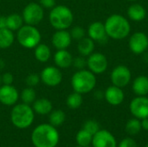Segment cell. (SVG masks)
Wrapping results in <instances>:
<instances>
[{"label":"cell","mask_w":148,"mask_h":147,"mask_svg":"<svg viewBox=\"0 0 148 147\" xmlns=\"http://www.w3.org/2000/svg\"><path fill=\"white\" fill-rule=\"evenodd\" d=\"M59 139L58 131L50 124H41L31 133V141L35 147H56Z\"/></svg>","instance_id":"6da1fadb"},{"label":"cell","mask_w":148,"mask_h":147,"mask_svg":"<svg viewBox=\"0 0 148 147\" xmlns=\"http://www.w3.org/2000/svg\"><path fill=\"white\" fill-rule=\"evenodd\" d=\"M104 26L108 36L114 40L125 39L131 32L130 23L125 16L120 14H113L108 16Z\"/></svg>","instance_id":"7a4b0ae2"},{"label":"cell","mask_w":148,"mask_h":147,"mask_svg":"<svg viewBox=\"0 0 148 147\" xmlns=\"http://www.w3.org/2000/svg\"><path fill=\"white\" fill-rule=\"evenodd\" d=\"M96 77L94 73L87 69L76 71L71 79L73 90L81 94L90 93L96 86Z\"/></svg>","instance_id":"3957f363"},{"label":"cell","mask_w":148,"mask_h":147,"mask_svg":"<svg viewBox=\"0 0 148 147\" xmlns=\"http://www.w3.org/2000/svg\"><path fill=\"white\" fill-rule=\"evenodd\" d=\"M35 119L33 108L25 103L15 105L10 113V120L12 124L19 128L25 129L29 127Z\"/></svg>","instance_id":"277c9868"},{"label":"cell","mask_w":148,"mask_h":147,"mask_svg":"<svg viewBox=\"0 0 148 147\" xmlns=\"http://www.w3.org/2000/svg\"><path fill=\"white\" fill-rule=\"evenodd\" d=\"M74 21V15L71 10L65 5H56L51 9L49 22L56 30L69 29Z\"/></svg>","instance_id":"5b68a950"},{"label":"cell","mask_w":148,"mask_h":147,"mask_svg":"<svg viewBox=\"0 0 148 147\" xmlns=\"http://www.w3.org/2000/svg\"><path fill=\"white\" fill-rule=\"evenodd\" d=\"M17 41L21 46L26 49H35L40 42L42 36L34 25H23L16 35Z\"/></svg>","instance_id":"8992f818"},{"label":"cell","mask_w":148,"mask_h":147,"mask_svg":"<svg viewBox=\"0 0 148 147\" xmlns=\"http://www.w3.org/2000/svg\"><path fill=\"white\" fill-rule=\"evenodd\" d=\"M23 19L26 24L34 25L40 23L44 16L43 8L40 3H28L23 10Z\"/></svg>","instance_id":"52a82bcc"},{"label":"cell","mask_w":148,"mask_h":147,"mask_svg":"<svg viewBox=\"0 0 148 147\" xmlns=\"http://www.w3.org/2000/svg\"><path fill=\"white\" fill-rule=\"evenodd\" d=\"M110 79L113 85L123 88L130 83L132 73L128 67L125 65H119L112 70Z\"/></svg>","instance_id":"ba28073f"},{"label":"cell","mask_w":148,"mask_h":147,"mask_svg":"<svg viewBox=\"0 0 148 147\" xmlns=\"http://www.w3.org/2000/svg\"><path fill=\"white\" fill-rule=\"evenodd\" d=\"M87 67L95 75H101L106 72L108 67V61L105 55L102 53H92L88 56Z\"/></svg>","instance_id":"9c48e42d"},{"label":"cell","mask_w":148,"mask_h":147,"mask_svg":"<svg viewBox=\"0 0 148 147\" xmlns=\"http://www.w3.org/2000/svg\"><path fill=\"white\" fill-rule=\"evenodd\" d=\"M130 50L135 55H141L148 49V36L144 32L138 31L134 33L128 42Z\"/></svg>","instance_id":"30bf717a"},{"label":"cell","mask_w":148,"mask_h":147,"mask_svg":"<svg viewBox=\"0 0 148 147\" xmlns=\"http://www.w3.org/2000/svg\"><path fill=\"white\" fill-rule=\"evenodd\" d=\"M42 81L49 87H56L62 81V73L54 66H49L42 69L40 75Z\"/></svg>","instance_id":"8fae6325"},{"label":"cell","mask_w":148,"mask_h":147,"mask_svg":"<svg viewBox=\"0 0 148 147\" xmlns=\"http://www.w3.org/2000/svg\"><path fill=\"white\" fill-rule=\"evenodd\" d=\"M130 112L139 120L148 118V98L147 96H137L130 102Z\"/></svg>","instance_id":"7c38bea8"},{"label":"cell","mask_w":148,"mask_h":147,"mask_svg":"<svg viewBox=\"0 0 148 147\" xmlns=\"http://www.w3.org/2000/svg\"><path fill=\"white\" fill-rule=\"evenodd\" d=\"M93 147H117V142L114 136L107 130H99L93 135Z\"/></svg>","instance_id":"4fadbf2b"},{"label":"cell","mask_w":148,"mask_h":147,"mask_svg":"<svg viewBox=\"0 0 148 147\" xmlns=\"http://www.w3.org/2000/svg\"><path fill=\"white\" fill-rule=\"evenodd\" d=\"M88 35L93 41L99 43H106L108 42V36L106 33L104 23L101 22L96 21L92 23L88 28Z\"/></svg>","instance_id":"5bb4252c"},{"label":"cell","mask_w":148,"mask_h":147,"mask_svg":"<svg viewBox=\"0 0 148 147\" xmlns=\"http://www.w3.org/2000/svg\"><path fill=\"white\" fill-rule=\"evenodd\" d=\"M19 98L17 89L12 85L0 86V102L5 106H14Z\"/></svg>","instance_id":"9a60e30c"},{"label":"cell","mask_w":148,"mask_h":147,"mask_svg":"<svg viewBox=\"0 0 148 147\" xmlns=\"http://www.w3.org/2000/svg\"><path fill=\"white\" fill-rule=\"evenodd\" d=\"M104 99L112 106H119L124 101L125 94L121 88L112 85L104 91Z\"/></svg>","instance_id":"2e32d148"},{"label":"cell","mask_w":148,"mask_h":147,"mask_svg":"<svg viewBox=\"0 0 148 147\" xmlns=\"http://www.w3.org/2000/svg\"><path fill=\"white\" fill-rule=\"evenodd\" d=\"M51 42L56 49H66L71 44L72 37L67 29H58L53 34Z\"/></svg>","instance_id":"e0dca14e"},{"label":"cell","mask_w":148,"mask_h":147,"mask_svg":"<svg viewBox=\"0 0 148 147\" xmlns=\"http://www.w3.org/2000/svg\"><path fill=\"white\" fill-rule=\"evenodd\" d=\"M73 56L67 49H57L54 55V62L58 68H67L73 64Z\"/></svg>","instance_id":"ac0fdd59"},{"label":"cell","mask_w":148,"mask_h":147,"mask_svg":"<svg viewBox=\"0 0 148 147\" xmlns=\"http://www.w3.org/2000/svg\"><path fill=\"white\" fill-rule=\"evenodd\" d=\"M133 92L137 96H147L148 94V77L146 75L137 76L132 84Z\"/></svg>","instance_id":"d6986e66"},{"label":"cell","mask_w":148,"mask_h":147,"mask_svg":"<svg viewBox=\"0 0 148 147\" xmlns=\"http://www.w3.org/2000/svg\"><path fill=\"white\" fill-rule=\"evenodd\" d=\"M32 108L34 112L40 115H47L49 114L50 112L53 109V105L51 101L46 98H40L36 99V101L33 102Z\"/></svg>","instance_id":"ffe728a7"},{"label":"cell","mask_w":148,"mask_h":147,"mask_svg":"<svg viewBox=\"0 0 148 147\" xmlns=\"http://www.w3.org/2000/svg\"><path fill=\"white\" fill-rule=\"evenodd\" d=\"M127 16L129 19L134 22H140L145 19L147 10L143 5L140 3H134L127 9Z\"/></svg>","instance_id":"44dd1931"},{"label":"cell","mask_w":148,"mask_h":147,"mask_svg":"<svg viewBox=\"0 0 148 147\" xmlns=\"http://www.w3.org/2000/svg\"><path fill=\"white\" fill-rule=\"evenodd\" d=\"M95 46V41H93L90 37L85 36L84 38L81 39L78 42V52L82 56H88L94 52Z\"/></svg>","instance_id":"7402d4cb"},{"label":"cell","mask_w":148,"mask_h":147,"mask_svg":"<svg viewBox=\"0 0 148 147\" xmlns=\"http://www.w3.org/2000/svg\"><path fill=\"white\" fill-rule=\"evenodd\" d=\"M35 57L40 62H46L51 56V51L49 47L44 43H39L35 48Z\"/></svg>","instance_id":"603a6c76"},{"label":"cell","mask_w":148,"mask_h":147,"mask_svg":"<svg viewBox=\"0 0 148 147\" xmlns=\"http://www.w3.org/2000/svg\"><path fill=\"white\" fill-rule=\"evenodd\" d=\"M15 40V36L12 30L8 28L0 29V49H4L10 47Z\"/></svg>","instance_id":"cb8c5ba5"},{"label":"cell","mask_w":148,"mask_h":147,"mask_svg":"<svg viewBox=\"0 0 148 147\" xmlns=\"http://www.w3.org/2000/svg\"><path fill=\"white\" fill-rule=\"evenodd\" d=\"M6 20H7V28L12 31H17L23 26V16L17 13L10 14L8 16H6Z\"/></svg>","instance_id":"d4e9b609"},{"label":"cell","mask_w":148,"mask_h":147,"mask_svg":"<svg viewBox=\"0 0 148 147\" xmlns=\"http://www.w3.org/2000/svg\"><path fill=\"white\" fill-rule=\"evenodd\" d=\"M66 115L62 110L56 109L52 110L49 113V124L54 126H60L65 121Z\"/></svg>","instance_id":"484cf974"},{"label":"cell","mask_w":148,"mask_h":147,"mask_svg":"<svg viewBox=\"0 0 148 147\" xmlns=\"http://www.w3.org/2000/svg\"><path fill=\"white\" fill-rule=\"evenodd\" d=\"M82 102H83L82 94H81L77 92H75V91H74V93L70 94L68 96L67 101H66L67 106L71 109L79 108L82 105Z\"/></svg>","instance_id":"4316f807"},{"label":"cell","mask_w":148,"mask_h":147,"mask_svg":"<svg viewBox=\"0 0 148 147\" xmlns=\"http://www.w3.org/2000/svg\"><path fill=\"white\" fill-rule=\"evenodd\" d=\"M141 121L137 118L129 120L125 126V130L129 135H136L141 131Z\"/></svg>","instance_id":"83f0119b"},{"label":"cell","mask_w":148,"mask_h":147,"mask_svg":"<svg viewBox=\"0 0 148 147\" xmlns=\"http://www.w3.org/2000/svg\"><path fill=\"white\" fill-rule=\"evenodd\" d=\"M75 139L78 146L82 147L88 146L92 143L93 135L88 133L87 131H85L84 129H82L77 133Z\"/></svg>","instance_id":"f1b7e54d"},{"label":"cell","mask_w":148,"mask_h":147,"mask_svg":"<svg viewBox=\"0 0 148 147\" xmlns=\"http://www.w3.org/2000/svg\"><path fill=\"white\" fill-rule=\"evenodd\" d=\"M36 94L33 88L27 87L21 93V99L23 101V103L28 105L33 104V102L36 101Z\"/></svg>","instance_id":"f546056e"},{"label":"cell","mask_w":148,"mask_h":147,"mask_svg":"<svg viewBox=\"0 0 148 147\" xmlns=\"http://www.w3.org/2000/svg\"><path fill=\"white\" fill-rule=\"evenodd\" d=\"M82 129H84L85 131H87L90 134L95 135L100 130V126H99V124H98V122L96 120H88L84 123Z\"/></svg>","instance_id":"4dcf8cb0"},{"label":"cell","mask_w":148,"mask_h":147,"mask_svg":"<svg viewBox=\"0 0 148 147\" xmlns=\"http://www.w3.org/2000/svg\"><path fill=\"white\" fill-rule=\"evenodd\" d=\"M69 33L71 35L72 39H75L77 41H80L81 39L84 38L85 35H86L85 29L81 26H75L74 28H72V29Z\"/></svg>","instance_id":"1f68e13d"},{"label":"cell","mask_w":148,"mask_h":147,"mask_svg":"<svg viewBox=\"0 0 148 147\" xmlns=\"http://www.w3.org/2000/svg\"><path fill=\"white\" fill-rule=\"evenodd\" d=\"M40 81H41V77L37 74H30L25 79V82H26L27 86L30 87V88H34V87L37 86L39 84Z\"/></svg>","instance_id":"d6a6232c"},{"label":"cell","mask_w":148,"mask_h":147,"mask_svg":"<svg viewBox=\"0 0 148 147\" xmlns=\"http://www.w3.org/2000/svg\"><path fill=\"white\" fill-rule=\"evenodd\" d=\"M75 68L78 70L80 69H84L85 67L87 66V60L85 59V56H77L76 58L73 59V64H72Z\"/></svg>","instance_id":"836d02e7"},{"label":"cell","mask_w":148,"mask_h":147,"mask_svg":"<svg viewBox=\"0 0 148 147\" xmlns=\"http://www.w3.org/2000/svg\"><path fill=\"white\" fill-rule=\"evenodd\" d=\"M118 147H137V143L132 138H126L120 142Z\"/></svg>","instance_id":"e575fe53"},{"label":"cell","mask_w":148,"mask_h":147,"mask_svg":"<svg viewBox=\"0 0 148 147\" xmlns=\"http://www.w3.org/2000/svg\"><path fill=\"white\" fill-rule=\"evenodd\" d=\"M14 81V76L11 73H4L2 75V83L3 85H12Z\"/></svg>","instance_id":"d590c367"},{"label":"cell","mask_w":148,"mask_h":147,"mask_svg":"<svg viewBox=\"0 0 148 147\" xmlns=\"http://www.w3.org/2000/svg\"><path fill=\"white\" fill-rule=\"evenodd\" d=\"M39 3L43 9H53L56 6V0H39Z\"/></svg>","instance_id":"8d00e7d4"},{"label":"cell","mask_w":148,"mask_h":147,"mask_svg":"<svg viewBox=\"0 0 148 147\" xmlns=\"http://www.w3.org/2000/svg\"><path fill=\"white\" fill-rule=\"evenodd\" d=\"M7 28V20L6 16H0V29H4Z\"/></svg>","instance_id":"74e56055"},{"label":"cell","mask_w":148,"mask_h":147,"mask_svg":"<svg viewBox=\"0 0 148 147\" xmlns=\"http://www.w3.org/2000/svg\"><path fill=\"white\" fill-rule=\"evenodd\" d=\"M141 127L145 131H148V118L141 120Z\"/></svg>","instance_id":"f35d334b"},{"label":"cell","mask_w":148,"mask_h":147,"mask_svg":"<svg viewBox=\"0 0 148 147\" xmlns=\"http://www.w3.org/2000/svg\"><path fill=\"white\" fill-rule=\"evenodd\" d=\"M95 96L96 99L98 100H101V99H103L104 98V92H101V90H97L95 94Z\"/></svg>","instance_id":"ab89813d"},{"label":"cell","mask_w":148,"mask_h":147,"mask_svg":"<svg viewBox=\"0 0 148 147\" xmlns=\"http://www.w3.org/2000/svg\"><path fill=\"white\" fill-rule=\"evenodd\" d=\"M4 67H5V62H4V61L2 60V59H0V71L3 70V69L4 68Z\"/></svg>","instance_id":"60d3db41"},{"label":"cell","mask_w":148,"mask_h":147,"mask_svg":"<svg viewBox=\"0 0 148 147\" xmlns=\"http://www.w3.org/2000/svg\"><path fill=\"white\" fill-rule=\"evenodd\" d=\"M2 84V75H0V86Z\"/></svg>","instance_id":"b9f144b4"},{"label":"cell","mask_w":148,"mask_h":147,"mask_svg":"<svg viewBox=\"0 0 148 147\" xmlns=\"http://www.w3.org/2000/svg\"><path fill=\"white\" fill-rule=\"evenodd\" d=\"M127 1H131V2H133V1H136V0H127Z\"/></svg>","instance_id":"7bdbcfd3"},{"label":"cell","mask_w":148,"mask_h":147,"mask_svg":"<svg viewBox=\"0 0 148 147\" xmlns=\"http://www.w3.org/2000/svg\"><path fill=\"white\" fill-rule=\"evenodd\" d=\"M146 147H148V144H147V146H146Z\"/></svg>","instance_id":"ee69618b"},{"label":"cell","mask_w":148,"mask_h":147,"mask_svg":"<svg viewBox=\"0 0 148 147\" xmlns=\"http://www.w3.org/2000/svg\"><path fill=\"white\" fill-rule=\"evenodd\" d=\"M86 147H90V146H86Z\"/></svg>","instance_id":"f6af8a7d"}]
</instances>
